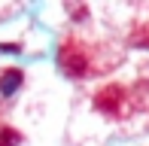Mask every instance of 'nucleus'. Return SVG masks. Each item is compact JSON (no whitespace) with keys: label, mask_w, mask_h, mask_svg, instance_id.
Wrapping results in <instances>:
<instances>
[{"label":"nucleus","mask_w":149,"mask_h":146,"mask_svg":"<svg viewBox=\"0 0 149 146\" xmlns=\"http://www.w3.org/2000/svg\"><path fill=\"white\" fill-rule=\"evenodd\" d=\"M61 67L70 76H85L88 73V58H85L82 49H73V43H67L61 49Z\"/></svg>","instance_id":"nucleus-1"},{"label":"nucleus","mask_w":149,"mask_h":146,"mask_svg":"<svg viewBox=\"0 0 149 146\" xmlns=\"http://www.w3.org/2000/svg\"><path fill=\"white\" fill-rule=\"evenodd\" d=\"M116 107H122V88L119 85H107L104 91H97V97H94V110L97 113H116Z\"/></svg>","instance_id":"nucleus-2"},{"label":"nucleus","mask_w":149,"mask_h":146,"mask_svg":"<svg viewBox=\"0 0 149 146\" xmlns=\"http://www.w3.org/2000/svg\"><path fill=\"white\" fill-rule=\"evenodd\" d=\"M73 15H76V18H85V6H73Z\"/></svg>","instance_id":"nucleus-5"},{"label":"nucleus","mask_w":149,"mask_h":146,"mask_svg":"<svg viewBox=\"0 0 149 146\" xmlns=\"http://www.w3.org/2000/svg\"><path fill=\"white\" fill-rule=\"evenodd\" d=\"M22 143V134L15 128H3L0 131V146H18Z\"/></svg>","instance_id":"nucleus-4"},{"label":"nucleus","mask_w":149,"mask_h":146,"mask_svg":"<svg viewBox=\"0 0 149 146\" xmlns=\"http://www.w3.org/2000/svg\"><path fill=\"white\" fill-rule=\"evenodd\" d=\"M22 82H24V73L18 70V67H9V70H3V73H0V95H3V97L15 95Z\"/></svg>","instance_id":"nucleus-3"}]
</instances>
